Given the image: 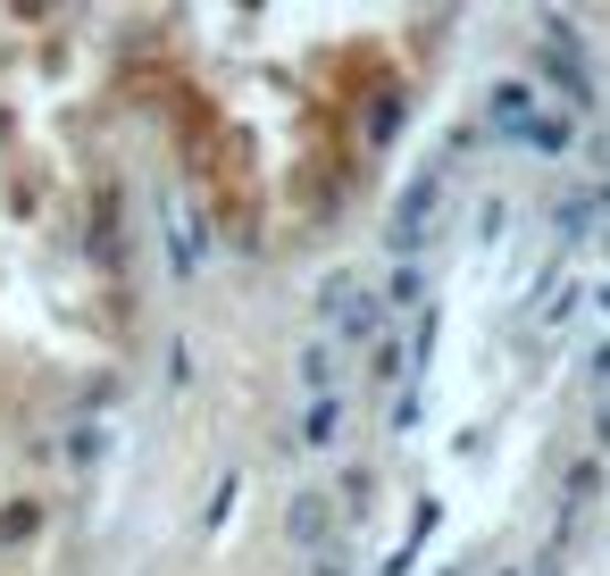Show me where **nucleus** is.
I'll return each mask as SVG.
<instances>
[{
	"mask_svg": "<svg viewBox=\"0 0 610 576\" xmlns=\"http://www.w3.org/2000/svg\"><path fill=\"white\" fill-rule=\"evenodd\" d=\"M485 126H494L502 143H527V150H569V117L544 109L535 84H494V93H485Z\"/></svg>",
	"mask_w": 610,
	"mask_h": 576,
	"instance_id": "f257e3e1",
	"label": "nucleus"
},
{
	"mask_svg": "<svg viewBox=\"0 0 610 576\" xmlns=\"http://www.w3.org/2000/svg\"><path fill=\"white\" fill-rule=\"evenodd\" d=\"M535 75H544V84H553L560 101H569V109H593V67H586V51H577V34L560 18H544V34H535Z\"/></svg>",
	"mask_w": 610,
	"mask_h": 576,
	"instance_id": "f03ea898",
	"label": "nucleus"
},
{
	"mask_svg": "<svg viewBox=\"0 0 610 576\" xmlns=\"http://www.w3.org/2000/svg\"><path fill=\"white\" fill-rule=\"evenodd\" d=\"M443 201H452V176H443V159H435V168H419L410 185H401V201H393V251H427Z\"/></svg>",
	"mask_w": 610,
	"mask_h": 576,
	"instance_id": "7ed1b4c3",
	"label": "nucleus"
},
{
	"mask_svg": "<svg viewBox=\"0 0 610 576\" xmlns=\"http://www.w3.org/2000/svg\"><path fill=\"white\" fill-rule=\"evenodd\" d=\"M318 301H326V317H335V335H344V343L377 335V317H385V301H368V293H360L351 276H335V284H326Z\"/></svg>",
	"mask_w": 610,
	"mask_h": 576,
	"instance_id": "20e7f679",
	"label": "nucleus"
},
{
	"mask_svg": "<svg viewBox=\"0 0 610 576\" xmlns=\"http://www.w3.org/2000/svg\"><path fill=\"white\" fill-rule=\"evenodd\" d=\"M326 526H335V493H293L285 535H293V543H326Z\"/></svg>",
	"mask_w": 610,
	"mask_h": 576,
	"instance_id": "39448f33",
	"label": "nucleus"
},
{
	"mask_svg": "<svg viewBox=\"0 0 610 576\" xmlns=\"http://www.w3.org/2000/svg\"><path fill=\"white\" fill-rule=\"evenodd\" d=\"M419 293H427L419 268H393V284H385V310H419Z\"/></svg>",
	"mask_w": 610,
	"mask_h": 576,
	"instance_id": "423d86ee",
	"label": "nucleus"
},
{
	"mask_svg": "<svg viewBox=\"0 0 610 576\" xmlns=\"http://www.w3.org/2000/svg\"><path fill=\"white\" fill-rule=\"evenodd\" d=\"M593 226V185L586 192H569V201H560V234H586Z\"/></svg>",
	"mask_w": 610,
	"mask_h": 576,
	"instance_id": "0eeeda50",
	"label": "nucleus"
},
{
	"mask_svg": "<svg viewBox=\"0 0 610 576\" xmlns=\"http://www.w3.org/2000/svg\"><path fill=\"white\" fill-rule=\"evenodd\" d=\"M335 427H344V409H335V401L309 409V443H335Z\"/></svg>",
	"mask_w": 610,
	"mask_h": 576,
	"instance_id": "6e6552de",
	"label": "nucleus"
},
{
	"mask_svg": "<svg viewBox=\"0 0 610 576\" xmlns=\"http://www.w3.org/2000/svg\"><path fill=\"white\" fill-rule=\"evenodd\" d=\"M593 385H610V352H593Z\"/></svg>",
	"mask_w": 610,
	"mask_h": 576,
	"instance_id": "1a4fd4ad",
	"label": "nucleus"
}]
</instances>
